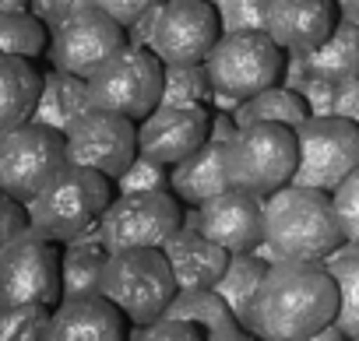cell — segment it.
<instances>
[{"mask_svg": "<svg viewBox=\"0 0 359 341\" xmlns=\"http://www.w3.org/2000/svg\"><path fill=\"white\" fill-rule=\"evenodd\" d=\"M338 313V285L324 260H275L254 295L250 334L310 341Z\"/></svg>", "mask_w": 359, "mask_h": 341, "instance_id": "1", "label": "cell"}, {"mask_svg": "<svg viewBox=\"0 0 359 341\" xmlns=\"http://www.w3.org/2000/svg\"><path fill=\"white\" fill-rule=\"evenodd\" d=\"M264 239L282 260H327L345 246L331 194L296 183L264 197Z\"/></svg>", "mask_w": 359, "mask_h": 341, "instance_id": "2", "label": "cell"}, {"mask_svg": "<svg viewBox=\"0 0 359 341\" xmlns=\"http://www.w3.org/2000/svg\"><path fill=\"white\" fill-rule=\"evenodd\" d=\"M113 197H116V183L109 176L95 173L88 165L67 162L46 180V187L25 208L36 229H43L57 243H67L95 229Z\"/></svg>", "mask_w": 359, "mask_h": 341, "instance_id": "3", "label": "cell"}, {"mask_svg": "<svg viewBox=\"0 0 359 341\" xmlns=\"http://www.w3.org/2000/svg\"><path fill=\"white\" fill-rule=\"evenodd\" d=\"M99 292L123 309L130 327H144L169 309L180 288L162 246H134V250H113L106 257L99 274Z\"/></svg>", "mask_w": 359, "mask_h": 341, "instance_id": "4", "label": "cell"}, {"mask_svg": "<svg viewBox=\"0 0 359 341\" xmlns=\"http://www.w3.org/2000/svg\"><path fill=\"white\" fill-rule=\"evenodd\" d=\"M296 158V130L285 123H240L226 141L229 183L257 197H268L292 180Z\"/></svg>", "mask_w": 359, "mask_h": 341, "instance_id": "5", "label": "cell"}, {"mask_svg": "<svg viewBox=\"0 0 359 341\" xmlns=\"http://www.w3.org/2000/svg\"><path fill=\"white\" fill-rule=\"evenodd\" d=\"M205 67L219 95L243 102L285 78V50L264 29L222 32V39L205 57Z\"/></svg>", "mask_w": 359, "mask_h": 341, "instance_id": "6", "label": "cell"}, {"mask_svg": "<svg viewBox=\"0 0 359 341\" xmlns=\"http://www.w3.org/2000/svg\"><path fill=\"white\" fill-rule=\"evenodd\" d=\"M162 78H165V64L148 46L127 43L95 67V74L88 78V95L95 109L141 120L158 106Z\"/></svg>", "mask_w": 359, "mask_h": 341, "instance_id": "7", "label": "cell"}, {"mask_svg": "<svg viewBox=\"0 0 359 341\" xmlns=\"http://www.w3.org/2000/svg\"><path fill=\"white\" fill-rule=\"evenodd\" d=\"M296 173L289 183L327 190L359 169V123L345 116H306L296 127Z\"/></svg>", "mask_w": 359, "mask_h": 341, "instance_id": "8", "label": "cell"}, {"mask_svg": "<svg viewBox=\"0 0 359 341\" xmlns=\"http://www.w3.org/2000/svg\"><path fill=\"white\" fill-rule=\"evenodd\" d=\"M60 246L32 222L0 246V302H60Z\"/></svg>", "mask_w": 359, "mask_h": 341, "instance_id": "9", "label": "cell"}, {"mask_svg": "<svg viewBox=\"0 0 359 341\" xmlns=\"http://www.w3.org/2000/svg\"><path fill=\"white\" fill-rule=\"evenodd\" d=\"M60 165H67L64 130L25 120L0 134V190H8L22 204H29L46 187V180Z\"/></svg>", "mask_w": 359, "mask_h": 341, "instance_id": "10", "label": "cell"}, {"mask_svg": "<svg viewBox=\"0 0 359 341\" xmlns=\"http://www.w3.org/2000/svg\"><path fill=\"white\" fill-rule=\"evenodd\" d=\"M180 225H184V208L172 190H134L109 201L99 218V236L113 253L134 246H162Z\"/></svg>", "mask_w": 359, "mask_h": 341, "instance_id": "11", "label": "cell"}, {"mask_svg": "<svg viewBox=\"0 0 359 341\" xmlns=\"http://www.w3.org/2000/svg\"><path fill=\"white\" fill-rule=\"evenodd\" d=\"M219 39L222 22L215 0H162L151 11L144 46L162 64H205Z\"/></svg>", "mask_w": 359, "mask_h": 341, "instance_id": "12", "label": "cell"}, {"mask_svg": "<svg viewBox=\"0 0 359 341\" xmlns=\"http://www.w3.org/2000/svg\"><path fill=\"white\" fill-rule=\"evenodd\" d=\"M64 137H67V162L88 165L109 180H116L137 158V120L109 109L92 106L64 130Z\"/></svg>", "mask_w": 359, "mask_h": 341, "instance_id": "13", "label": "cell"}, {"mask_svg": "<svg viewBox=\"0 0 359 341\" xmlns=\"http://www.w3.org/2000/svg\"><path fill=\"white\" fill-rule=\"evenodd\" d=\"M120 46H127V29L102 15L99 8H88L64 25L50 32V64L57 71H71L81 78H92L102 60H109Z\"/></svg>", "mask_w": 359, "mask_h": 341, "instance_id": "14", "label": "cell"}, {"mask_svg": "<svg viewBox=\"0 0 359 341\" xmlns=\"http://www.w3.org/2000/svg\"><path fill=\"white\" fill-rule=\"evenodd\" d=\"M208 106H155L137 120V151L172 169L208 141Z\"/></svg>", "mask_w": 359, "mask_h": 341, "instance_id": "15", "label": "cell"}, {"mask_svg": "<svg viewBox=\"0 0 359 341\" xmlns=\"http://www.w3.org/2000/svg\"><path fill=\"white\" fill-rule=\"evenodd\" d=\"M198 229L229 253H247L264 239V197L229 187L198 204Z\"/></svg>", "mask_w": 359, "mask_h": 341, "instance_id": "16", "label": "cell"}, {"mask_svg": "<svg viewBox=\"0 0 359 341\" xmlns=\"http://www.w3.org/2000/svg\"><path fill=\"white\" fill-rule=\"evenodd\" d=\"M130 337V320L102 292L71 295L53 306L46 341H120Z\"/></svg>", "mask_w": 359, "mask_h": 341, "instance_id": "17", "label": "cell"}, {"mask_svg": "<svg viewBox=\"0 0 359 341\" xmlns=\"http://www.w3.org/2000/svg\"><path fill=\"white\" fill-rule=\"evenodd\" d=\"M338 25V4L334 0H271L264 32L285 50V53H310L317 50L331 29Z\"/></svg>", "mask_w": 359, "mask_h": 341, "instance_id": "18", "label": "cell"}, {"mask_svg": "<svg viewBox=\"0 0 359 341\" xmlns=\"http://www.w3.org/2000/svg\"><path fill=\"white\" fill-rule=\"evenodd\" d=\"M162 253L172 267V278H176V288L187 292V288H215L226 264H229V250L219 246L212 236H205L198 225H180L165 243H162Z\"/></svg>", "mask_w": 359, "mask_h": 341, "instance_id": "19", "label": "cell"}, {"mask_svg": "<svg viewBox=\"0 0 359 341\" xmlns=\"http://www.w3.org/2000/svg\"><path fill=\"white\" fill-rule=\"evenodd\" d=\"M229 169H226V141L208 137L194 155L172 165L169 173V190L184 204H205L208 197L229 190Z\"/></svg>", "mask_w": 359, "mask_h": 341, "instance_id": "20", "label": "cell"}, {"mask_svg": "<svg viewBox=\"0 0 359 341\" xmlns=\"http://www.w3.org/2000/svg\"><path fill=\"white\" fill-rule=\"evenodd\" d=\"M39 92H43V71L36 67V60L0 53V134L32 120Z\"/></svg>", "mask_w": 359, "mask_h": 341, "instance_id": "21", "label": "cell"}, {"mask_svg": "<svg viewBox=\"0 0 359 341\" xmlns=\"http://www.w3.org/2000/svg\"><path fill=\"white\" fill-rule=\"evenodd\" d=\"M165 313L198 323V327L205 330V337H212V341H240V337H247V327L236 320V313L229 309V302H226L215 288H187V292H176Z\"/></svg>", "mask_w": 359, "mask_h": 341, "instance_id": "22", "label": "cell"}, {"mask_svg": "<svg viewBox=\"0 0 359 341\" xmlns=\"http://www.w3.org/2000/svg\"><path fill=\"white\" fill-rule=\"evenodd\" d=\"M88 109H92L88 78L71 74V71H57V67L43 74V92H39L32 120H39L46 127H57V130H67Z\"/></svg>", "mask_w": 359, "mask_h": 341, "instance_id": "23", "label": "cell"}, {"mask_svg": "<svg viewBox=\"0 0 359 341\" xmlns=\"http://www.w3.org/2000/svg\"><path fill=\"white\" fill-rule=\"evenodd\" d=\"M109 257V246L99 236V225L67 239L60 253V299L99 292V274Z\"/></svg>", "mask_w": 359, "mask_h": 341, "instance_id": "24", "label": "cell"}, {"mask_svg": "<svg viewBox=\"0 0 359 341\" xmlns=\"http://www.w3.org/2000/svg\"><path fill=\"white\" fill-rule=\"evenodd\" d=\"M299 60H303L306 74H317V78H331V81L359 78V25L338 18L331 36L317 50L303 53Z\"/></svg>", "mask_w": 359, "mask_h": 341, "instance_id": "25", "label": "cell"}, {"mask_svg": "<svg viewBox=\"0 0 359 341\" xmlns=\"http://www.w3.org/2000/svg\"><path fill=\"white\" fill-rule=\"evenodd\" d=\"M268 267H271V264H268L264 257H257L254 250H247V253H233L229 264H226V271H222V278H219V285H215V292L229 302V309L236 313V320H240L247 330H250L254 295H257V288H261Z\"/></svg>", "mask_w": 359, "mask_h": 341, "instance_id": "26", "label": "cell"}, {"mask_svg": "<svg viewBox=\"0 0 359 341\" xmlns=\"http://www.w3.org/2000/svg\"><path fill=\"white\" fill-rule=\"evenodd\" d=\"M233 116H236V123H285V127L296 130L310 116V109H306V99H303L299 88L278 81V85L243 99Z\"/></svg>", "mask_w": 359, "mask_h": 341, "instance_id": "27", "label": "cell"}, {"mask_svg": "<svg viewBox=\"0 0 359 341\" xmlns=\"http://www.w3.org/2000/svg\"><path fill=\"white\" fill-rule=\"evenodd\" d=\"M324 264H327V271L334 274V285H338L334 323L345 330V337L359 341V246L345 243V250L338 246Z\"/></svg>", "mask_w": 359, "mask_h": 341, "instance_id": "28", "label": "cell"}, {"mask_svg": "<svg viewBox=\"0 0 359 341\" xmlns=\"http://www.w3.org/2000/svg\"><path fill=\"white\" fill-rule=\"evenodd\" d=\"M50 50V29L29 11H0V53L39 60Z\"/></svg>", "mask_w": 359, "mask_h": 341, "instance_id": "29", "label": "cell"}, {"mask_svg": "<svg viewBox=\"0 0 359 341\" xmlns=\"http://www.w3.org/2000/svg\"><path fill=\"white\" fill-rule=\"evenodd\" d=\"M215 95L205 64H165L158 106H208Z\"/></svg>", "mask_w": 359, "mask_h": 341, "instance_id": "30", "label": "cell"}, {"mask_svg": "<svg viewBox=\"0 0 359 341\" xmlns=\"http://www.w3.org/2000/svg\"><path fill=\"white\" fill-rule=\"evenodd\" d=\"M53 306L43 302H0V341H46Z\"/></svg>", "mask_w": 359, "mask_h": 341, "instance_id": "31", "label": "cell"}, {"mask_svg": "<svg viewBox=\"0 0 359 341\" xmlns=\"http://www.w3.org/2000/svg\"><path fill=\"white\" fill-rule=\"evenodd\" d=\"M271 0H215L222 32H250L268 25Z\"/></svg>", "mask_w": 359, "mask_h": 341, "instance_id": "32", "label": "cell"}, {"mask_svg": "<svg viewBox=\"0 0 359 341\" xmlns=\"http://www.w3.org/2000/svg\"><path fill=\"white\" fill-rule=\"evenodd\" d=\"M169 165L155 162V158H144L137 151V158L123 169V173L113 180L116 183V194H134V190H169Z\"/></svg>", "mask_w": 359, "mask_h": 341, "instance_id": "33", "label": "cell"}, {"mask_svg": "<svg viewBox=\"0 0 359 341\" xmlns=\"http://www.w3.org/2000/svg\"><path fill=\"white\" fill-rule=\"evenodd\" d=\"M331 201H334V215H338V225H341L345 243L359 246V169L334 187Z\"/></svg>", "mask_w": 359, "mask_h": 341, "instance_id": "34", "label": "cell"}, {"mask_svg": "<svg viewBox=\"0 0 359 341\" xmlns=\"http://www.w3.org/2000/svg\"><path fill=\"white\" fill-rule=\"evenodd\" d=\"M130 337L137 341H198V337H205V330L198 327V323H191V320H180V316H169V313H162L158 320H151V323H144V327H130Z\"/></svg>", "mask_w": 359, "mask_h": 341, "instance_id": "35", "label": "cell"}, {"mask_svg": "<svg viewBox=\"0 0 359 341\" xmlns=\"http://www.w3.org/2000/svg\"><path fill=\"white\" fill-rule=\"evenodd\" d=\"M92 4L102 11V15H109L113 22H120L123 29H134L137 22H144L162 0H92Z\"/></svg>", "mask_w": 359, "mask_h": 341, "instance_id": "36", "label": "cell"}, {"mask_svg": "<svg viewBox=\"0 0 359 341\" xmlns=\"http://www.w3.org/2000/svg\"><path fill=\"white\" fill-rule=\"evenodd\" d=\"M88 8H95L92 0H32V4H29V11H32L50 32H53L57 25H64L67 18L88 11Z\"/></svg>", "mask_w": 359, "mask_h": 341, "instance_id": "37", "label": "cell"}, {"mask_svg": "<svg viewBox=\"0 0 359 341\" xmlns=\"http://www.w3.org/2000/svg\"><path fill=\"white\" fill-rule=\"evenodd\" d=\"M324 116H345L359 123V78H341L331 81V102Z\"/></svg>", "mask_w": 359, "mask_h": 341, "instance_id": "38", "label": "cell"}, {"mask_svg": "<svg viewBox=\"0 0 359 341\" xmlns=\"http://www.w3.org/2000/svg\"><path fill=\"white\" fill-rule=\"evenodd\" d=\"M25 225H29V208L18 197H11L8 190H0V246Z\"/></svg>", "mask_w": 359, "mask_h": 341, "instance_id": "39", "label": "cell"}, {"mask_svg": "<svg viewBox=\"0 0 359 341\" xmlns=\"http://www.w3.org/2000/svg\"><path fill=\"white\" fill-rule=\"evenodd\" d=\"M334 4H338V18L359 25V0H334Z\"/></svg>", "mask_w": 359, "mask_h": 341, "instance_id": "40", "label": "cell"}, {"mask_svg": "<svg viewBox=\"0 0 359 341\" xmlns=\"http://www.w3.org/2000/svg\"><path fill=\"white\" fill-rule=\"evenodd\" d=\"M29 4H32V0H0V11H22Z\"/></svg>", "mask_w": 359, "mask_h": 341, "instance_id": "41", "label": "cell"}]
</instances>
